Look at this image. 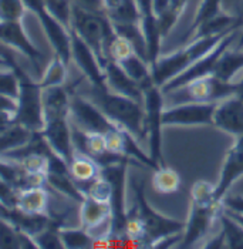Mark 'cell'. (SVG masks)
<instances>
[{"label": "cell", "mask_w": 243, "mask_h": 249, "mask_svg": "<svg viewBox=\"0 0 243 249\" xmlns=\"http://www.w3.org/2000/svg\"><path fill=\"white\" fill-rule=\"evenodd\" d=\"M87 98L98 106L103 113L114 121L118 127L125 128L138 140L147 138L145 135V110L144 104L131 97L114 93L110 89H90Z\"/></svg>", "instance_id": "1"}, {"label": "cell", "mask_w": 243, "mask_h": 249, "mask_svg": "<svg viewBox=\"0 0 243 249\" xmlns=\"http://www.w3.org/2000/svg\"><path fill=\"white\" fill-rule=\"evenodd\" d=\"M70 29L91 47L104 67L105 61L110 60V47L117 37V32L107 13H95L73 4Z\"/></svg>", "instance_id": "2"}, {"label": "cell", "mask_w": 243, "mask_h": 249, "mask_svg": "<svg viewBox=\"0 0 243 249\" xmlns=\"http://www.w3.org/2000/svg\"><path fill=\"white\" fill-rule=\"evenodd\" d=\"M227 33L219 35V36H212V37L192 38L191 43H188L185 47H181L167 56H161L158 58V61L151 67L155 84L162 87L169 80L179 76L182 71L189 69L196 60H199L209 52H212Z\"/></svg>", "instance_id": "3"}, {"label": "cell", "mask_w": 243, "mask_h": 249, "mask_svg": "<svg viewBox=\"0 0 243 249\" xmlns=\"http://www.w3.org/2000/svg\"><path fill=\"white\" fill-rule=\"evenodd\" d=\"M3 58L7 66L15 70L19 77V97H17V113H16V123L24 125L26 128L40 133L44 127V106H43V91L44 89L40 86L38 81H35L29 76L19 64L12 60L10 56L3 52Z\"/></svg>", "instance_id": "4"}, {"label": "cell", "mask_w": 243, "mask_h": 249, "mask_svg": "<svg viewBox=\"0 0 243 249\" xmlns=\"http://www.w3.org/2000/svg\"><path fill=\"white\" fill-rule=\"evenodd\" d=\"M144 110H145V135L148 142V153L161 167H165L164 160V140L162 130L164 124V111H165V94L162 89L156 84H151L144 89Z\"/></svg>", "instance_id": "5"}, {"label": "cell", "mask_w": 243, "mask_h": 249, "mask_svg": "<svg viewBox=\"0 0 243 249\" xmlns=\"http://www.w3.org/2000/svg\"><path fill=\"white\" fill-rule=\"evenodd\" d=\"M165 94V93H164ZM172 104L182 103H219L236 96V81H225L215 74L193 80L185 86L167 93Z\"/></svg>", "instance_id": "6"}, {"label": "cell", "mask_w": 243, "mask_h": 249, "mask_svg": "<svg viewBox=\"0 0 243 249\" xmlns=\"http://www.w3.org/2000/svg\"><path fill=\"white\" fill-rule=\"evenodd\" d=\"M131 185L134 190V199H135L137 211L142 218L145 228H147V248H152L159 239H162L168 235L184 232L185 222L165 216L151 207V204L145 196L144 181L132 179Z\"/></svg>", "instance_id": "7"}, {"label": "cell", "mask_w": 243, "mask_h": 249, "mask_svg": "<svg viewBox=\"0 0 243 249\" xmlns=\"http://www.w3.org/2000/svg\"><path fill=\"white\" fill-rule=\"evenodd\" d=\"M238 29L239 27H236L232 32H229L212 52H209L204 57L196 60L189 69H187L185 71H182L179 76H176L175 78L169 80L165 86L161 87L162 91L167 94V93H171V91H174V90L185 86V84L193 81V80H198V78H202V77L215 74V70H216V66H218V61H219L221 56L224 54L225 50L229 49L233 44V41L239 37V30Z\"/></svg>", "instance_id": "8"}, {"label": "cell", "mask_w": 243, "mask_h": 249, "mask_svg": "<svg viewBox=\"0 0 243 249\" xmlns=\"http://www.w3.org/2000/svg\"><path fill=\"white\" fill-rule=\"evenodd\" d=\"M224 204H198L191 201L189 215L185 221V230L182 241L179 242L181 248H192L196 242L204 239L206 233L212 228L213 222L219 219V215L224 212Z\"/></svg>", "instance_id": "9"}, {"label": "cell", "mask_w": 243, "mask_h": 249, "mask_svg": "<svg viewBox=\"0 0 243 249\" xmlns=\"http://www.w3.org/2000/svg\"><path fill=\"white\" fill-rule=\"evenodd\" d=\"M70 115L74 120L75 127L86 133L105 134L112 128L118 127L90 98L74 91L71 93L70 100Z\"/></svg>", "instance_id": "10"}, {"label": "cell", "mask_w": 243, "mask_h": 249, "mask_svg": "<svg viewBox=\"0 0 243 249\" xmlns=\"http://www.w3.org/2000/svg\"><path fill=\"white\" fill-rule=\"evenodd\" d=\"M128 162L114 164L101 168V175H104L112 185L111 204V232L115 235H125V222L127 212L125 211V178Z\"/></svg>", "instance_id": "11"}, {"label": "cell", "mask_w": 243, "mask_h": 249, "mask_svg": "<svg viewBox=\"0 0 243 249\" xmlns=\"http://www.w3.org/2000/svg\"><path fill=\"white\" fill-rule=\"evenodd\" d=\"M218 103H182L174 104L164 111L165 127L212 125Z\"/></svg>", "instance_id": "12"}, {"label": "cell", "mask_w": 243, "mask_h": 249, "mask_svg": "<svg viewBox=\"0 0 243 249\" xmlns=\"http://www.w3.org/2000/svg\"><path fill=\"white\" fill-rule=\"evenodd\" d=\"M71 115H53L44 118V127L40 131L49 147L60 155L69 165L75 154L73 128L70 125Z\"/></svg>", "instance_id": "13"}, {"label": "cell", "mask_w": 243, "mask_h": 249, "mask_svg": "<svg viewBox=\"0 0 243 249\" xmlns=\"http://www.w3.org/2000/svg\"><path fill=\"white\" fill-rule=\"evenodd\" d=\"M71 61H74L83 76L90 81V86L97 89H108L101 61L95 56L91 47L83 41L74 30H71Z\"/></svg>", "instance_id": "14"}, {"label": "cell", "mask_w": 243, "mask_h": 249, "mask_svg": "<svg viewBox=\"0 0 243 249\" xmlns=\"http://www.w3.org/2000/svg\"><path fill=\"white\" fill-rule=\"evenodd\" d=\"M243 177V137H236L232 147L225 155L221 175L215 184V201L224 202L232 185Z\"/></svg>", "instance_id": "15"}, {"label": "cell", "mask_w": 243, "mask_h": 249, "mask_svg": "<svg viewBox=\"0 0 243 249\" xmlns=\"http://www.w3.org/2000/svg\"><path fill=\"white\" fill-rule=\"evenodd\" d=\"M0 38L3 46L12 47L20 52L23 56L29 58L36 70L40 69L38 63L44 57L43 53L38 50V47L32 41L29 35L26 33L21 20L15 21H0Z\"/></svg>", "instance_id": "16"}, {"label": "cell", "mask_w": 243, "mask_h": 249, "mask_svg": "<svg viewBox=\"0 0 243 249\" xmlns=\"http://www.w3.org/2000/svg\"><path fill=\"white\" fill-rule=\"evenodd\" d=\"M213 127L235 138L243 137V101L239 97L232 96L218 103Z\"/></svg>", "instance_id": "17"}, {"label": "cell", "mask_w": 243, "mask_h": 249, "mask_svg": "<svg viewBox=\"0 0 243 249\" xmlns=\"http://www.w3.org/2000/svg\"><path fill=\"white\" fill-rule=\"evenodd\" d=\"M104 71H105V78H107V86L111 91L131 97L144 104V90L139 87L138 83H135L131 77L124 71V69L120 66L118 61L107 60L104 64Z\"/></svg>", "instance_id": "18"}, {"label": "cell", "mask_w": 243, "mask_h": 249, "mask_svg": "<svg viewBox=\"0 0 243 249\" xmlns=\"http://www.w3.org/2000/svg\"><path fill=\"white\" fill-rule=\"evenodd\" d=\"M111 204L97 201L86 195L80 207V225L90 232L100 228L103 224L111 221Z\"/></svg>", "instance_id": "19"}, {"label": "cell", "mask_w": 243, "mask_h": 249, "mask_svg": "<svg viewBox=\"0 0 243 249\" xmlns=\"http://www.w3.org/2000/svg\"><path fill=\"white\" fill-rule=\"evenodd\" d=\"M37 133L26 128L19 123H10L1 125V135H0V148L1 154L10 153L19 150L21 147L27 145Z\"/></svg>", "instance_id": "20"}, {"label": "cell", "mask_w": 243, "mask_h": 249, "mask_svg": "<svg viewBox=\"0 0 243 249\" xmlns=\"http://www.w3.org/2000/svg\"><path fill=\"white\" fill-rule=\"evenodd\" d=\"M239 23H241V19L235 13L222 12L216 18L208 20L201 26H198L195 29V32L192 33V38L219 36V35L227 33L229 30H232L235 27H239Z\"/></svg>", "instance_id": "21"}, {"label": "cell", "mask_w": 243, "mask_h": 249, "mask_svg": "<svg viewBox=\"0 0 243 249\" xmlns=\"http://www.w3.org/2000/svg\"><path fill=\"white\" fill-rule=\"evenodd\" d=\"M70 174L75 179V182L80 184V188H83L86 184L91 182L97 177H100L101 167L90 155L75 150L74 157L70 162Z\"/></svg>", "instance_id": "22"}, {"label": "cell", "mask_w": 243, "mask_h": 249, "mask_svg": "<svg viewBox=\"0 0 243 249\" xmlns=\"http://www.w3.org/2000/svg\"><path fill=\"white\" fill-rule=\"evenodd\" d=\"M70 100L71 94L63 86L49 87L43 91L44 118L53 115H70Z\"/></svg>", "instance_id": "23"}, {"label": "cell", "mask_w": 243, "mask_h": 249, "mask_svg": "<svg viewBox=\"0 0 243 249\" xmlns=\"http://www.w3.org/2000/svg\"><path fill=\"white\" fill-rule=\"evenodd\" d=\"M16 208H19L20 211L36 215L49 213V192L44 190V187H35L19 191Z\"/></svg>", "instance_id": "24"}, {"label": "cell", "mask_w": 243, "mask_h": 249, "mask_svg": "<svg viewBox=\"0 0 243 249\" xmlns=\"http://www.w3.org/2000/svg\"><path fill=\"white\" fill-rule=\"evenodd\" d=\"M120 66L124 69V71L131 77L135 83L139 84V87L144 90L151 84H155L152 77V69L151 64L144 57H141L137 53H132L131 56L125 57L124 60L118 61Z\"/></svg>", "instance_id": "25"}, {"label": "cell", "mask_w": 243, "mask_h": 249, "mask_svg": "<svg viewBox=\"0 0 243 249\" xmlns=\"http://www.w3.org/2000/svg\"><path fill=\"white\" fill-rule=\"evenodd\" d=\"M105 13L112 23H141L135 0H104Z\"/></svg>", "instance_id": "26"}, {"label": "cell", "mask_w": 243, "mask_h": 249, "mask_svg": "<svg viewBox=\"0 0 243 249\" xmlns=\"http://www.w3.org/2000/svg\"><path fill=\"white\" fill-rule=\"evenodd\" d=\"M241 70H243V49H232L230 46L229 49L225 50V53L219 58L215 76L225 81H233L235 76Z\"/></svg>", "instance_id": "27"}, {"label": "cell", "mask_w": 243, "mask_h": 249, "mask_svg": "<svg viewBox=\"0 0 243 249\" xmlns=\"http://www.w3.org/2000/svg\"><path fill=\"white\" fill-rule=\"evenodd\" d=\"M152 187L158 194L171 195L175 194L181 188V177L175 170L169 168L168 165L159 167L158 170L154 171L152 175Z\"/></svg>", "instance_id": "28"}, {"label": "cell", "mask_w": 243, "mask_h": 249, "mask_svg": "<svg viewBox=\"0 0 243 249\" xmlns=\"http://www.w3.org/2000/svg\"><path fill=\"white\" fill-rule=\"evenodd\" d=\"M61 241L66 249H88L94 248L95 236L88 230L83 228H61Z\"/></svg>", "instance_id": "29"}, {"label": "cell", "mask_w": 243, "mask_h": 249, "mask_svg": "<svg viewBox=\"0 0 243 249\" xmlns=\"http://www.w3.org/2000/svg\"><path fill=\"white\" fill-rule=\"evenodd\" d=\"M221 230L224 231L226 248L243 249V225L230 213L225 211L219 215Z\"/></svg>", "instance_id": "30"}, {"label": "cell", "mask_w": 243, "mask_h": 249, "mask_svg": "<svg viewBox=\"0 0 243 249\" xmlns=\"http://www.w3.org/2000/svg\"><path fill=\"white\" fill-rule=\"evenodd\" d=\"M66 78H67V63L56 54L49 63L44 74L38 80V83L43 89H49V87L64 86Z\"/></svg>", "instance_id": "31"}, {"label": "cell", "mask_w": 243, "mask_h": 249, "mask_svg": "<svg viewBox=\"0 0 243 249\" xmlns=\"http://www.w3.org/2000/svg\"><path fill=\"white\" fill-rule=\"evenodd\" d=\"M187 3L188 0H171L168 7L161 15L156 16L162 37H167L171 33V30L175 27V24L178 23V20L182 16L184 10L187 7Z\"/></svg>", "instance_id": "32"}, {"label": "cell", "mask_w": 243, "mask_h": 249, "mask_svg": "<svg viewBox=\"0 0 243 249\" xmlns=\"http://www.w3.org/2000/svg\"><path fill=\"white\" fill-rule=\"evenodd\" d=\"M224 9L225 7L222 0H201V3L198 6V10H196V15H195V19L192 21V24H191V27H189L184 40L191 37L198 26H201L202 23L213 19L218 15H221L222 12H225Z\"/></svg>", "instance_id": "33"}, {"label": "cell", "mask_w": 243, "mask_h": 249, "mask_svg": "<svg viewBox=\"0 0 243 249\" xmlns=\"http://www.w3.org/2000/svg\"><path fill=\"white\" fill-rule=\"evenodd\" d=\"M125 235L135 244H138L139 248H147V228L135 205L131 211L127 212Z\"/></svg>", "instance_id": "34"}, {"label": "cell", "mask_w": 243, "mask_h": 249, "mask_svg": "<svg viewBox=\"0 0 243 249\" xmlns=\"http://www.w3.org/2000/svg\"><path fill=\"white\" fill-rule=\"evenodd\" d=\"M60 224L54 222L50 227L44 228L36 233L33 238L37 244L38 249H61L64 248L63 241H61V235H60Z\"/></svg>", "instance_id": "35"}, {"label": "cell", "mask_w": 243, "mask_h": 249, "mask_svg": "<svg viewBox=\"0 0 243 249\" xmlns=\"http://www.w3.org/2000/svg\"><path fill=\"white\" fill-rule=\"evenodd\" d=\"M83 192L97 201H103V202H110L112 194V185L111 182L100 174V177H97L94 181L86 184V187L81 188Z\"/></svg>", "instance_id": "36"}, {"label": "cell", "mask_w": 243, "mask_h": 249, "mask_svg": "<svg viewBox=\"0 0 243 249\" xmlns=\"http://www.w3.org/2000/svg\"><path fill=\"white\" fill-rule=\"evenodd\" d=\"M26 12L23 0H0V21L23 20Z\"/></svg>", "instance_id": "37"}, {"label": "cell", "mask_w": 243, "mask_h": 249, "mask_svg": "<svg viewBox=\"0 0 243 249\" xmlns=\"http://www.w3.org/2000/svg\"><path fill=\"white\" fill-rule=\"evenodd\" d=\"M191 201L198 204H212L215 201V185L208 181H198L191 190ZM224 204V202H218Z\"/></svg>", "instance_id": "38"}, {"label": "cell", "mask_w": 243, "mask_h": 249, "mask_svg": "<svg viewBox=\"0 0 243 249\" xmlns=\"http://www.w3.org/2000/svg\"><path fill=\"white\" fill-rule=\"evenodd\" d=\"M19 77L15 73V70L9 69H3L1 74H0V93L1 96L13 97L17 100L19 97Z\"/></svg>", "instance_id": "39"}, {"label": "cell", "mask_w": 243, "mask_h": 249, "mask_svg": "<svg viewBox=\"0 0 243 249\" xmlns=\"http://www.w3.org/2000/svg\"><path fill=\"white\" fill-rule=\"evenodd\" d=\"M132 53H135L132 44L127 40V38L121 37L117 35V37L114 38L111 47H110V53H108V57L110 60H115V61H121L125 57L131 56Z\"/></svg>", "instance_id": "40"}, {"label": "cell", "mask_w": 243, "mask_h": 249, "mask_svg": "<svg viewBox=\"0 0 243 249\" xmlns=\"http://www.w3.org/2000/svg\"><path fill=\"white\" fill-rule=\"evenodd\" d=\"M73 4L95 13H105L104 0H73Z\"/></svg>", "instance_id": "41"}, {"label": "cell", "mask_w": 243, "mask_h": 249, "mask_svg": "<svg viewBox=\"0 0 243 249\" xmlns=\"http://www.w3.org/2000/svg\"><path fill=\"white\" fill-rule=\"evenodd\" d=\"M224 205L226 210L243 215V195H229L227 194L224 198Z\"/></svg>", "instance_id": "42"}, {"label": "cell", "mask_w": 243, "mask_h": 249, "mask_svg": "<svg viewBox=\"0 0 243 249\" xmlns=\"http://www.w3.org/2000/svg\"><path fill=\"white\" fill-rule=\"evenodd\" d=\"M24 6L27 7L29 12H32L35 16L40 15L43 10L47 9V4H46V0H23Z\"/></svg>", "instance_id": "43"}, {"label": "cell", "mask_w": 243, "mask_h": 249, "mask_svg": "<svg viewBox=\"0 0 243 249\" xmlns=\"http://www.w3.org/2000/svg\"><path fill=\"white\" fill-rule=\"evenodd\" d=\"M137 6L141 12V19L142 18H150V16H156L154 12V0H135Z\"/></svg>", "instance_id": "44"}, {"label": "cell", "mask_w": 243, "mask_h": 249, "mask_svg": "<svg viewBox=\"0 0 243 249\" xmlns=\"http://www.w3.org/2000/svg\"><path fill=\"white\" fill-rule=\"evenodd\" d=\"M204 248H208V249L226 248V239H225L224 231L221 230L216 236H213L210 241H208L206 244H204Z\"/></svg>", "instance_id": "45"}, {"label": "cell", "mask_w": 243, "mask_h": 249, "mask_svg": "<svg viewBox=\"0 0 243 249\" xmlns=\"http://www.w3.org/2000/svg\"><path fill=\"white\" fill-rule=\"evenodd\" d=\"M169 3H171V0H154V12H155V15L156 16L161 15L168 7Z\"/></svg>", "instance_id": "46"}, {"label": "cell", "mask_w": 243, "mask_h": 249, "mask_svg": "<svg viewBox=\"0 0 243 249\" xmlns=\"http://www.w3.org/2000/svg\"><path fill=\"white\" fill-rule=\"evenodd\" d=\"M236 96L243 101V78L241 81H236Z\"/></svg>", "instance_id": "47"}, {"label": "cell", "mask_w": 243, "mask_h": 249, "mask_svg": "<svg viewBox=\"0 0 243 249\" xmlns=\"http://www.w3.org/2000/svg\"><path fill=\"white\" fill-rule=\"evenodd\" d=\"M222 1H224L225 9H229V10H230V9H233V7L238 4L241 0H222Z\"/></svg>", "instance_id": "48"}, {"label": "cell", "mask_w": 243, "mask_h": 249, "mask_svg": "<svg viewBox=\"0 0 243 249\" xmlns=\"http://www.w3.org/2000/svg\"><path fill=\"white\" fill-rule=\"evenodd\" d=\"M225 211L227 212V213H230V215H232V216H233L235 219H238V221H239V222H241V224H242V225H243V215H241V213H238V212L229 211V210H226V208H225Z\"/></svg>", "instance_id": "49"}, {"label": "cell", "mask_w": 243, "mask_h": 249, "mask_svg": "<svg viewBox=\"0 0 243 249\" xmlns=\"http://www.w3.org/2000/svg\"><path fill=\"white\" fill-rule=\"evenodd\" d=\"M238 47H239V49H243V33H241L239 37H238Z\"/></svg>", "instance_id": "50"}]
</instances>
